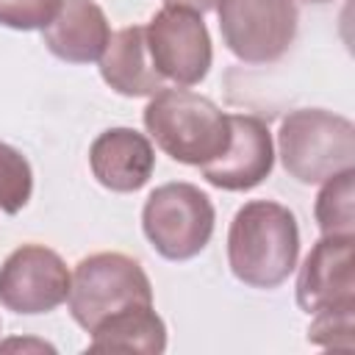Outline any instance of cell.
<instances>
[{
  "instance_id": "cell-1",
  "label": "cell",
  "mask_w": 355,
  "mask_h": 355,
  "mask_svg": "<svg viewBox=\"0 0 355 355\" xmlns=\"http://www.w3.org/2000/svg\"><path fill=\"white\" fill-rule=\"evenodd\" d=\"M300 255L297 216L275 200L244 202L227 230V266L252 288H277L288 280Z\"/></svg>"
},
{
  "instance_id": "cell-2",
  "label": "cell",
  "mask_w": 355,
  "mask_h": 355,
  "mask_svg": "<svg viewBox=\"0 0 355 355\" xmlns=\"http://www.w3.org/2000/svg\"><path fill=\"white\" fill-rule=\"evenodd\" d=\"M144 128L169 158L189 166L214 161L230 141V114L183 86L161 89L150 97Z\"/></svg>"
},
{
  "instance_id": "cell-3",
  "label": "cell",
  "mask_w": 355,
  "mask_h": 355,
  "mask_svg": "<svg viewBox=\"0 0 355 355\" xmlns=\"http://www.w3.org/2000/svg\"><path fill=\"white\" fill-rule=\"evenodd\" d=\"M277 155L283 169L300 183H324L355 169V125L324 108H297L280 119Z\"/></svg>"
},
{
  "instance_id": "cell-4",
  "label": "cell",
  "mask_w": 355,
  "mask_h": 355,
  "mask_svg": "<svg viewBox=\"0 0 355 355\" xmlns=\"http://www.w3.org/2000/svg\"><path fill=\"white\" fill-rule=\"evenodd\" d=\"M67 302L69 316L92 333L103 319L130 305H153V286L141 263L130 255L94 252L78 261Z\"/></svg>"
},
{
  "instance_id": "cell-5",
  "label": "cell",
  "mask_w": 355,
  "mask_h": 355,
  "mask_svg": "<svg viewBox=\"0 0 355 355\" xmlns=\"http://www.w3.org/2000/svg\"><path fill=\"white\" fill-rule=\"evenodd\" d=\"M216 211L200 186L175 180L158 186L141 208V230L153 250L166 261L200 255L214 236Z\"/></svg>"
},
{
  "instance_id": "cell-6",
  "label": "cell",
  "mask_w": 355,
  "mask_h": 355,
  "mask_svg": "<svg viewBox=\"0 0 355 355\" xmlns=\"http://www.w3.org/2000/svg\"><path fill=\"white\" fill-rule=\"evenodd\" d=\"M219 31L225 47L244 64H272L297 36L294 0H219Z\"/></svg>"
},
{
  "instance_id": "cell-7",
  "label": "cell",
  "mask_w": 355,
  "mask_h": 355,
  "mask_svg": "<svg viewBox=\"0 0 355 355\" xmlns=\"http://www.w3.org/2000/svg\"><path fill=\"white\" fill-rule=\"evenodd\" d=\"M147 53L155 72L175 86H197L214 61V47L202 14L180 6H164L144 25Z\"/></svg>"
},
{
  "instance_id": "cell-8",
  "label": "cell",
  "mask_w": 355,
  "mask_h": 355,
  "mask_svg": "<svg viewBox=\"0 0 355 355\" xmlns=\"http://www.w3.org/2000/svg\"><path fill=\"white\" fill-rule=\"evenodd\" d=\"M72 275L64 258L44 244H22L0 263V305L22 313H50L67 302Z\"/></svg>"
},
{
  "instance_id": "cell-9",
  "label": "cell",
  "mask_w": 355,
  "mask_h": 355,
  "mask_svg": "<svg viewBox=\"0 0 355 355\" xmlns=\"http://www.w3.org/2000/svg\"><path fill=\"white\" fill-rule=\"evenodd\" d=\"M355 236H322L297 275V305L313 316L333 308H355Z\"/></svg>"
},
{
  "instance_id": "cell-10",
  "label": "cell",
  "mask_w": 355,
  "mask_h": 355,
  "mask_svg": "<svg viewBox=\"0 0 355 355\" xmlns=\"http://www.w3.org/2000/svg\"><path fill=\"white\" fill-rule=\"evenodd\" d=\"M275 166L272 133L252 114H230V141L222 155L202 164V178L225 191H250L261 186Z\"/></svg>"
},
{
  "instance_id": "cell-11",
  "label": "cell",
  "mask_w": 355,
  "mask_h": 355,
  "mask_svg": "<svg viewBox=\"0 0 355 355\" xmlns=\"http://www.w3.org/2000/svg\"><path fill=\"white\" fill-rule=\"evenodd\" d=\"M89 166L108 191H139L155 169V150L150 139L133 128H108L89 147Z\"/></svg>"
},
{
  "instance_id": "cell-12",
  "label": "cell",
  "mask_w": 355,
  "mask_h": 355,
  "mask_svg": "<svg viewBox=\"0 0 355 355\" xmlns=\"http://www.w3.org/2000/svg\"><path fill=\"white\" fill-rule=\"evenodd\" d=\"M108 39V17L94 0H61L55 17L42 28L44 47L67 64L100 61Z\"/></svg>"
},
{
  "instance_id": "cell-13",
  "label": "cell",
  "mask_w": 355,
  "mask_h": 355,
  "mask_svg": "<svg viewBox=\"0 0 355 355\" xmlns=\"http://www.w3.org/2000/svg\"><path fill=\"white\" fill-rule=\"evenodd\" d=\"M100 75L116 94L125 97H153L155 92L166 89L164 78L150 61L144 25H128L111 33L100 55Z\"/></svg>"
},
{
  "instance_id": "cell-14",
  "label": "cell",
  "mask_w": 355,
  "mask_h": 355,
  "mask_svg": "<svg viewBox=\"0 0 355 355\" xmlns=\"http://www.w3.org/2000/svg\"><path fill=\"white\" fill-rule=\"evenodd\" d=\"M92 352H144L161 355L166 349V324L153 305H130L92 330Z\"/></svg>"
},
{
  "instance_id": "cell-15",
  "label": "cell",
  "mask_w": 355,
  "mask_h": 355,
  "mask_svg": "<svg viewBox=\"0 0 355 355\" xmlns=\"http://www.w3.org/2000/svg\"><path fill=\"white\" fill-rule=\"evenodd\" d=\"M322 236H355V169L324 180L313 205Z\"/></svg>"
},
{
  "instance_id": "cell-16",
  "label": "cell",
  "mask_w": 355,
  "mask_h": 355,
  "mask_svg": "<svg viewBox=\"0 0 355 355\" xmlns=\"http://www.w3.org/2000/svg\"><path fill=\"white\" fill-rule=\"evenodd\" d=\"M33 194V172L28 158L0 141V211L19 214Z\"/></svg>"
},
{
  "instance_id": "cell-17",
  "label": "cell",
  "mask_w": 355,
  "mask_h": 355,
  "mask_svg": "<svg viewBox=\"0 0 355 355\" xmlns=\"http://www.w3.org/2000/svg\"><path fill=\"white\" fill-rule=\"evenodd\" d=\"M308 341L324 349H352L355 347V308H333L313 313L308 327Z\"/></svg>"
},
{
  "instance_id": "cell-18",
  "label": "cell",
  "mask_w": 355,
  "mask_h": 355,
  "mask_svg": "<svg viewBox=\"0 0 355 355\" xmlns=\"http://www.w3.org/2000/svg\"><path fill=\"white\" fill-rule=\"evenodd\" d=\"M61 0H0V25L11 31H42Z\"/></svg>"
},
{
  "instance_id": "cell-19",
  "label": "cell",
  "mask_w": 355,
  "mask_h": 355,
  "mask_svg": "<svg viewBox=\"0 0 355 355\" xmlns=\"http://www.w3.org/2000/svg\"><path fill=\"white\" fill-rule=\"evenodd\" d=\"M219 0H164V6H180V8H191L197 14H205V11H214Z\"/></svg>"
},
{
  "instance_id": "cell-20",
  "label": "cell",
  "mask_w": 355,
  "mask_h": 355,
  "mask_svg": "<svg viewBox=\"0 0 355 355\" xmlns=\"http://www.w3.org/2000/svg\"><path fill=\"white\" fill-rule=\"evenodd\" d=\"M308 3H330V0H308Z\"/></svg>"
},
{
  "instance_id": "cell-21",
  "label": "cell",
  "mask_w": 355,
  "mask_h": 355,
  "mask_svg": "<svg viewBox=\"0 0 355 355\" xmlns=\"http://www.w3.org/2000/svg\"><path fill=\"white\" fill-rule=\"evenodd\" d=\"M0 327H3V324H0Z\"/></svg>"
}]
</instances>
